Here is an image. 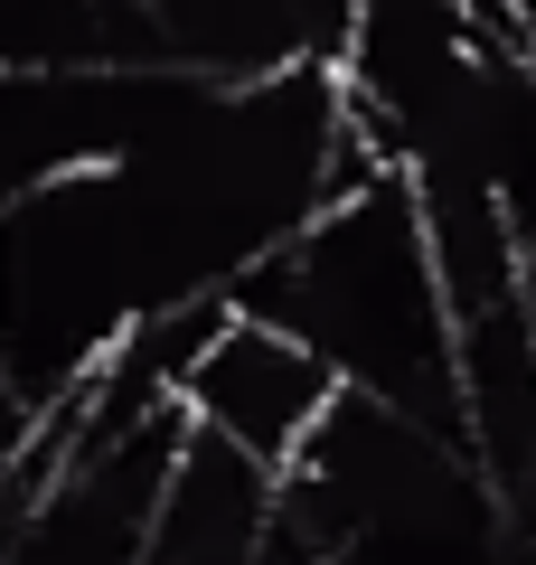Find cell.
<instances>
[{
    "label": "cell",
    "mask_w": 536,
    "mask_h": 565,
    "mask_svg": "<svg viewBox=\"0 0 536 565\" xmlns=\"http://www.w3.org/2000/svg\"><path fill=\"white\" fill-rule=\"evenodd\" d=\"M236 311L274 321L339 377V396L396 405V415L452 434V311L433 282V245H424L415 189L405 170H367V180L330 189L255 274L226 292Z\"/></svg>",
    "instance_id": "6da1fadb"
},
{
    "label": "cell",
    "mask_w": 536,
    "mask_h": 565,
    "mask_svg": "<svg viewBox=\"0 0 536 565\" xmlns=\"http://www.w3.org/2000/svg\"><path fill=\"white\" fill-rule=\"evenodd\" d=\"M170 405H179V424H199L207 444L245 452L255 471L282 481V471L301 462V444L320 434V415L339 405V377L301 340H282L274 321H255V311L226 302L217 321H207V340L189 349Z\"/></svg>",
    "instance_id": "7a4b0ae2"
},
{
    "label": "cell",
    "mask_w": 536,
    "mask_h": 565,
    "mask_svg": "<svg viewBox=\"0 0 536 565\" xmlns=\"http://www.w3.org/2000/svg\"><path fill=\"white\" fill-rule=\"evenodd\" d=\"M170 66L141 0H0V76H132Z\"/></svg>",
    "instance_id": "3957f363"
},
{
    "label": "cell",
    "mask_w": 536,
    "mask_h": 565,
    "mask_svg": "<svg viewBox=\"0 0 536 565\" xmlns=\"http://www.w3.org/2000/svg\"><path fill=\"white\" fill-rule=\"evenodd\" d=\"M461 565H536V527H527V519H508L490 546H471Z\"/></svg>",
    "instance_id": "277c9868"
}]
</instances>
